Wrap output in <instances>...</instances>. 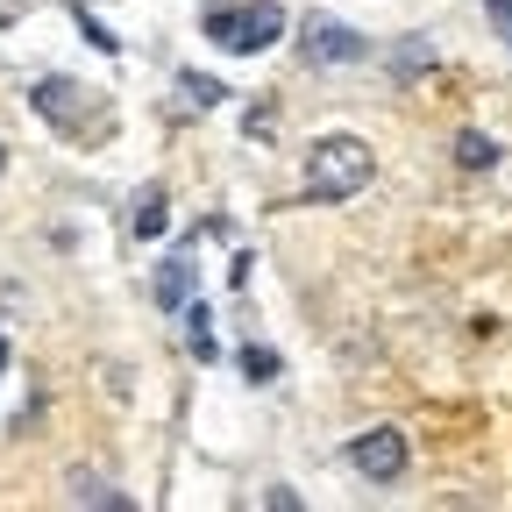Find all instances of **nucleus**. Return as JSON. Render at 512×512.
Instances as JSON below:
<instances>
[{"label":"nucleus","instance_id":"nucleus-1","mask_svg":"<svg viewBox=\"0 0 512 512\" xmlns=\"http://www.w3.org/2000/svg\"><path fill=\"white\" fill-rule=\"evenodd\" d=\"M377 178V157L363 136H320L306 150V185H299V207H342Z\"/></svg>","mask_w":512,"mask_h":512},{"label":"nucleus","instance_id":"nucleus-2","mask_svg":"<svg viewBox=\"0 0 512 512\" xmlns=\"http://www.w3.org/2000/svg\"><path fill=\"white\" fill-rule=\"evenodd\" d=\"M278 36H285V8H278V0H249V8L207 15V43L228 50V57H256V50H271Z\"/></svg>","mask_w":512,"mask_h":512},{"label":"nucleus","instance_id":"nucleus-3","mask_svg":"<svg viewBox=\"0 0 512 512\" xmlns=\"http://www.w3.org/2000/svg\"><path fill=\"white\" fill-rule=\"evenodd\" d=\"M349 470L370 477V484H399L406 477V434L399 427H370L349 441Z\"/></svg>","mask_w":512,"mask_h":512},{"label":"nucleus","instance_id":"nucleus-4","mask_svg":"<svg viewBox=\"0 0 512 512\" xmlns=\"http://www.w3.org/2000/svg\"><path fill=\"white\" fill-rule=\"evenodd\" d=\"M299 50H306V64H363V57H370V43H363L349 22H335V15H306Z\"/></svg>","mask_w":512,"mask_h":512},{"label":"nucleus","instance_id":"nucleus-5","mask_svg":"<svg viewBox=\"0 0 512 512\" xmlns=\"http://www.w3.org/2000/svg\"><path fill=\"white\" fill-rule=\"evenodd\" d=\"M79 93H86V86H72V79H43L29 100H36V114H43V121L72 128V114H79Z\"/></svg>","mask_w":512,"mask_h":512},{"label":"nucleus","instance_id":"nucleus-6","mask_svg":"<svg viewBox=\"0 0 512 512\" xmlns=\"http://www.w3.org/2000/svg\"><path fill=\"white\" fill-rule=\"evenodd\" d=\"M157 299H164L171 313L192 299V256H185V249H178V256H164V271H157Z\"/></svg>","mask_w":512,"mask_h":512},{"label":"nucleus","instance_id":"nucleus-7","mask_svg":"<svg viewBox=\"0 0 512 512\" xmlns=\"http://www.w3.org/2000/svg\"><path fill=\"white\" fill-rule=\"evenodd\" d=\"M185 349L200 356V363H214L221 349H214V313L200 306V299H185Z\"/></svg>","mask_w":512,"mask_h":512},{"label":"nucleus","instance_id":"nucleus-8","mask_svg":"<svg viewBox=\"0 0 512 512\" xmlns=\"http://www.w3.org/2000/svg\"><path fill=\"white\" fill-rule=\"evenodd\" d=\"M164 228H171L164 192H157V185H143V200H136V235H143V242H164Z\"/></svg>","mask_w":512,"mask_h":512},{"label":"nucleus","instance_id":"nucleus-9","mask_svg":"<svg viewBox=\"0 0 512 512\" xmlns=\"http://www.w3.org/2000/svg\"><path fill=\"white\" fill-rule=\"evenodd\" d=\"M456 164H463V171H491V164H498V143L477 136V128H463V136H456Z\"/></svg>","mask_w":512,"mask_h":512},{"label":"nucleus","instance_id":"nucleus-10","mask_svg":"<svg viewBox=\"0 0 512 512\" xmlns=\"http://www.w3.org/2000/svg\"><path fill=\"white\" fill-rule=\"evenodd\" d=\"M72 498H79V505H107V512H128V491H114V484H100V477H72Z\"/></svg>","mask_w":512,"mask_h":512},{"label":"nucleus","instance_id":"nucleus-11","mask_svg":"<svg viewBox=\"0 0 512 512\" xmlns=\"http://www.w3.org/2000/svg\"><path fill=\"white\" fill-rule=\"evenodd\" d=\"M392 72H399V79L434 72V50H427V43H399V50H392Z\"/></svg>","mask_w":512,"mask_h":512},{"label":"nucleus","instance_id":"nucleus-12","mask_svg":"<svg viewBox=\"0 0 512 512\" xmlns=\"http://www.w3.org/2000/svg\"><path fill=\"white\" fill-rule=\"evenodd\" d=\"M178 86L192 93V107H221V86H214L207 72H178Z\"/></svg>","mask_w":512,"mask_h":512},{"label":"nucleus","instance_id":"nucleus-13","mask_svg":"<svg viewBox=\"0 0 512 512\" xmlns=\"http://www.w3.org/2000/svg\"><path fill=\"white\" fill-rule=\"evenodd\" d=\"M242 370H249V384H271L278 377V356L271 349H242Z\"/></svg>","mask_w":512,"mask_h":512},{"label":"nucleus","instance_id":"nucleus-14","mask_svg":"<svg viewBox=\"0 0 512 512\" xmlns=\"http://www.w3.org/2000/svg\"><path fill=\"white\" fill-rule=\"evenodd\" d=\"M72 15H79V29H86V43H93V50H114V36H107V29H100L86 8H72Z\"/></svg>","mask_w":512,"mask_h":512},{"label":"nucleus","instance_id":"nucleus-15","mask_svg":"<svg viewBox=\"0 0 512 512\" xmlns=\"http://www.w3.org/2000/svg\"><path fill=\"white\" fill-rule=\"evenodd\" d=\"M264 505H271V512H299V491H285V484H271V491H264Z\"/></svg>","mask_w":512,"mask_h":512},{"label":"nucleus","instance_id":"nucleus-16","mask_svg":"<svg viewBox=\"0 0 512 512\" xmlns=\"http://www.w3.org/2000/svg\"><path fill=\"white\" fill-rule=\"evenodd\" d=\"M484 8H491V22H498V29L512 36V0H484Z\"/></svg>","mask_w":512,"mask_h":512},{"label":"nucleus","instance_id":"nucleus-17","mask_svg":"<svg viewBox=\"0 0 512 512\" xmlns=\"http://www.w3.org/2000/svg\"><path fill=\"white\" fill-rule=\"evenodd\" d=\"M0 370H8V342H0Z\"/></svg>","mask_w":512,"mask_h":512}]
</instances>
